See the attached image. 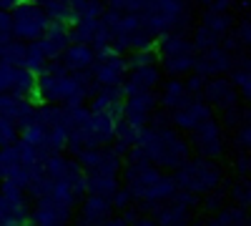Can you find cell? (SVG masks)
Here are the masks:
<instances>
[{
    "label": "cell",
    "mask_w": 251,
    "mask_h": 226,
    "mask_svg": "<svg viewBox=\"0 0 251 226\" xmlns=\"http://www.w3.org/2000/svg\"><path fill=\"white\" fill-rule=\"evenodd\" d=\"M46 28H48V18L35 5H20L10 23V30L18 38H40L46 33Z\"/></svg>",
    "instance_id": "cell-1"
},
{
    "label": "cell",
    "mask_w": 251,
    "mask_h": 226,
    "mask_svg": "<svg viewBox=\"0 0 251 226\" xmlns=\"http://www.w3.org/2000/svg\"><path fill=\"white\" fill-rule=\"evenodd\" d=\"M219 181L216 169H211L208 163H186V166L178 171V183L191 191H208L214 189Z\"/></svg>",
    "instance_id": "cell-2"
},
{
    "label": "cell",
    "mask_w": 251,
    "mask_h": 226,
    "mask_svg": "<svg viewBox=\"0 0 251 226\" xmlns=\"http://www.w3.org/2000/svg\"><path fill=\"white\" fill-rule=\"evenodd\" d=\"M194 66L201 73H224V71L231 68V55L221 48H211V50H206V55L194 60Z\"/></svg>",
    "instance_id": "cell-3"
},
{
    "label": "cell",
    "mask_w": 251,
    "mask_h": 226,
    "mask_svg": "<svg viewBox=\"0 0 251 226\" xmlns=\"http://www.w3.org/2000/svg\"><path fill=\"white\" fill-rule=\"evenodd\" d=\"M208 121V108L203 103H186L176 113V123L183 128H201Z\"/></svg>",
    "instance_id": "cell-4"
},
{
    "label": "cell",
    "mask_w": 251,
    "mask_h": 226,
    "mask_svg": "<svg viewBox=\"0 0 251 226\" xmlns=\"http://www.w3.org/2000/svg\"><path fill=\"white\" fill-rule=\"evenodd\" d=\"M199 141H201L203 153H208V156H216L221 151V133H219V126L214 121H206L199 128Z\"/></svg>",
    "instance_id": "cell-5"
},
{
    "label": "cell",
    "mask_w": 251,
    "mask_h": 226,
    "mask_svg": "<svg viewBox=\"0 0 251 226\" xmlns=\"http://www.w3.org/2000/svg\"><path fill=\"white\" fill-rule=\"evenodd\" d=\"M83 224H88V226H98L100 221H106L108 219V203L106 199H100V196H91L88 203L83 206Z\"/></svg>",
    "instance_id": "cell-6"
},
{
    "label": "cell",
    "mask_w": 251,
    "mask_h": 226,
    "mask_svg": "<svg viewBox=\"0 0 251 226\" xmlns=\"http://www.w3.org/2000/svg\"><path fill=\"white\" fill-rule=\"evenodd\" d=\"M93 63V50L88 46H80V43H73L66 53V66L68 68H88Z\"/></svg>",
    "instance_id": "cell-7"
},
{
    "label": "cell",
    "mask_w": 251,
    "mask_h": 226,
    "mask_svg": "<svg viewBox=\"0 0 251 226\" xmlns=\"http://www.w3.org/2000/svg\"><path fill=\"white\" fill-rule=\"evenodd\" d=\"M121 63H118V58H108V60H100V66L96 68V78L100 80L103 86H108L113 88L118 83V78H121Z\"/></svg>",
    "instance_id": "cell-8"
},
{
    "label": "cell",
    "mask_w": 251,
    "mask_h": 226,
    "mask_svg": "<svg viewBox=\"0 0 251 226\" xmlns=\"http://www.w3.org/2000/svg\"><path fill=\"white\" fill-rule=\"evenodd\" d=\"M88 186H91L93 196L106 199L108 194H116V176H111V174H100V171H93V174H91V178H88Z\"/></svg>",
    "instance_id": "cell-9"
},
{
    "label": "cell",
    "mask_w": 251,
    "mask_h": 226,
    "mask_svg": "<svg viewBox=\"0 0 251 226\" xmlns=\"http://www.w3.org/2000/svg\"><path fill=\"white\" fill-rule=\"evenodd\" d=\"M0 60L3 66H10V68H23L25 66V46L20 43H8L3 46V53H0Z\"/></svg>",
    "instance_id": "cell-10"
},
{
    "label": "cell",
    "mask_w": 251,
    "mask_h": 226,
    "mask_svg": "<svg viewBox=\"0 0 251 226\" xmlns=\"http://www.w3.org/2000/svg\"><path fill=\"white\" fill-rule=\"evenodd\" d=\"M176 191V183H174V178H169V176H158L149 189H146V199L149 201H153V199H169L171 194Z\"/></svg>",
    "instance_id": "cell-11"
},
{
    "label": "cell",
    "mask_w": 251,
    "mask_h": 226,
    "mask_svg": "<svg viewBox=\"0 0 251 226\" xmlns=\"http://www.w3.org/2000/svg\"><path fill=\"white\" fill-rule=\"evenodd\" d=\"M163 103L171 106V108H183L188 100H186V86L181 80H171L163 91Z\"/></svg>",
    "instance_id": "cell-12"
},
{
    "label": "cell",
    "mask_w": 251,
    "mask_h": 226,
    "mask_svg": "<svg viewBox=\"0 0 251 226\" xmlns=\"http://www.w3.org/2000/svg\"><path fill=\"white\" fill-rule=\"evenodd\" d=\"M208 98L211 100H216V103H221V106H228V103H234V88L226 83V80H214V83H208Z\"/></svg>",
    "instance_id": "cell-13"
},
{
    "label": "cell",
    "mask_w": 251,
    "mask_h": 226,
    "mask_svg": "<svg viewBox=\"0 0 251 226\" xmlns=\"http://www.w3.org/2000/svg\"><path fill=\"white\" fill-rule=\"evenodd\" d=\"M161 48H163V53L169 55V58H176V55H186L191 46H188V40L181 38V35H169V38L163 40Z\"/></svg>",
    "instance_id": "cell-14"
},
{
    "label": "cell",
    "mask_w": 251,
    "mask_h": 226,
    "mask_svg": "<svg viewBox=\"0 0 251 226\" xmlns=\"http://www.w3.org/2000/svg\"><path fill=\"white\" fill-rule=\"evenodd\" d=\"M188 203H191V201H183V203L178 201L174 209L163 211V214L158 216V219H161V224H163V226H178V224L186 219V209H188Z\"/></svg>",
    "instance_id": "cell-15"
},
{
    "label": "cell",
    "mask_w": 251,
    "mask_h": 226,
    "mask_svg": "<svg viewBox=\"0 0 251 226\" xmlns=\"http://www.w3.org/2000/svg\"><path fill=\"white\" fill-rule=\"evenodd\" d=\"M194 60H196V58H194L191 53L169 58V71H174V73H186V71H191V68H194Z\"/></svg>",
    "instance_id": "cell-16"
},
{
    "label": "cell",
    "mask_w": 251,
    "mask_h": 226,
    "mask_svg": "<svg viewBox=\"0 0 251 226\" xmlns=\"http://www.w3.org/2000/svg\"><path fill=\"white\" fill-rule=\"evenodd\" d=\"M216 43H219V35L201 25L199 33H196V46L203 48V50H211V48H216Z\"/></svg>",
    "instance_id": "cell-17"
},
{
    "label": "cell",
    "mask_w": 251,
    "mask_h": 226,
    "mask_svg": "<svg viewBox=\"0 0 251 226\" xmlns=\"http://www.w3.org/2000/svg\"><path fill=\"white\" fill-rule=\"evenodd\" d=\"M13 141H15V123H13L10 118H3V116H0V143L10 146Z\"/></svg>",
    "instance_id": "cell-18"
},
{
    "label": "cell",
    "mask_w": 251,
    "mask_h": 226,
    "mask_svg": "<svg viewBox=\"0 0 251 226\" xmlns=\"http://www.w3.org/2000/svg\"><path fill=\"white\" fill-rule=\"evenodd\" d=\"M13 78H15V68L0 63V93H8L13 88Z\"/></svg>",
    "instance_id": "cell-19"
},
{
    "label": "cell",
    "mask_w": 251,
    "mask_h": 226,
    "mask_svg": "<svg viewBox=\"0 0 251 226\" xmlns=\"http://www.w3.org/2000/svg\"><path fill=\"white\" fill-rule=\"evenodd\" d=\"M80 161L86 163V166L96 169L98 163L103 161V153H100V151H96V149H93V151H83V153H80Z\"/></svg>",
    "instance_id": "cell-20"
},
{
    "label": "cell",
    "mask_w": 251,
    "mask_h": 226,
    "mask_svg": "<svg viewBox=\"0 0 251 226\" xmlns=\"http://www.w3.org/2000/svg\"><path fill=\"white\" fill-rule=\"evenodd\" d=\"M236 83L244 88V93H249V71H244V73L239 71V73H236Z\"/></svg>",
    "instance_id": "cell-21"
},
{
    "label": "cell",
    "mask_w": 251,
    "mask_h": 226,
    "mask_svg": "<svg viewBox=\"0 0 251 226\" xmlns=\"http://www.w3.org/2000/svg\"><path fill=\"white\" fill-rule=\"evenodd\" d=\"M188 88H191V91H199V88H203V78H201V75H194L191 80H188Z\"/></svg>",
    "instance_id": "cell-22"
},
{
    "label": "cell",
    "mask_w": 251,
    "mask_h": 226,
    "mask_svg": "<svg viewBox=\"0 0 251 226\" xmlns=\"http://www.w3.org/2000/svg\"><path fill=\"white\" fill-rule=\"evenodd\" d=\"M211 226H234V224H231V214H224V216H221V219H216Z\"/></svg>",
    "instance_id": "cell-23"
},
{
    "label": "cell",
    "mask_w": 251,
    "mask_h": 226,
    "mask_svg": "<svg viewBox=\"0 0 251 226\" xmlns=\"http://www.w3.org/2000/svg\"><path fill=\"white\" fill-rule=\"evenodd\" d=\"M126 201H128V191L116 194V203H118V206H126Z\"/></svg>",
    "instance_id": "cell-24"
},
{
    "label": "cell",
    "mask_w": 251,
    "mask_h": 226,
    "mask_svg": "<svg viewBox=\"0 0 251 226\" xmlns=\"http://www.w3.org/2000/svg\"><path fill=\"white\" fill-rule=\"evenodd\" d=\"M106 226H126V224H123V221H108Z\"/></svg>",
    "instance_id": "cell-25"
},
{
    "label": "cell",
    "mask_w": 251,
    "mask_h": 226,
    "mask_svg": "<svg viewBox=\"0 0 251 226\" xmlns=\"http://www.w3.org/2000/svg\"><path fill=\"white\" fill-rule=\"evenodd\" d=\"M3 46H5V43H0V53H3Z\"/></svg>",
    "instance_id": "cell-26"
}]
</instances>
